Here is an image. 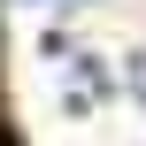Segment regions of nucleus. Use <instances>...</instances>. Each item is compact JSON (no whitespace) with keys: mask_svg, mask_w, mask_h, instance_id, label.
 Wrapping results in <instances>:
<instances>
[{"mask_svg":"<svg viewBox=\"0 0 146 146\" xmlns=\"http://www.w3.org/2000/svg\"><path fill=\"white\" fill-rule=\"evenodd\" d=\"M0 146H8V139H0Z\"/></svg>","mask_w":146,"mask_h":146,"instance_id":"nucleus-1","label":"nucleus"}]
</instances>
